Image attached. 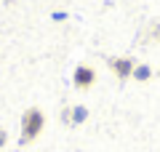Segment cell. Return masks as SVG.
<instances>
[{"mask_svg": "<svg viewBox=\"0 0 160 152\" xmlns=\"http://www.w3.org/2000/svg\"><path fill=\"white\" fill-rule=\"evenodd\" d=\"M86 118H88V109H86V107L64 109V123H69V125H80V123H86Z\"/></svg>", "mask_w": 160, "mask_h": 152, "instance_id": "obj_4", "label": "cell"}, {"mask_svg": "<svg viewBox=\"0 0 160 152\" xmlns=\"http://www.w3.org/2000/svg\"><path fill=\"white\" fill-rule=\"evenodd\" d=\"M6 144V134H3V131H0V147Z\"/></svg>", "mask_w": 160, "mask_h": 152, "instance_id": "obj_7", "label": "cell"}, {"mask_svg": "<svg viewBox=\"0 0 160 152\" xmlns=\"http://www.w3.org/2000/svg\"><path fill=\"white\" fill-rule=\"evenodd\" d=\"M72 80H75V85H78L80 91H86V88H91V85L96 83V72H93V67H88V64H80V67L75 69Z\"/></svg>", "mask_w": 160, "mask_h": 152, "instance_id": "obj_2", "label": "cell"}, {"mask_svg": "<svg viewBox=\"0 0 160 152\" xmlns=\"http://www.w3.org/2000/svg\"><path fill=\"white\" fill-rule=\"evenodd\" d=\"M133 80H139V83H144V80H149L152 78V69L147 67V64H136V67H133V75H131Z\"/></svg>", "mask_w": 160, "mask_h": 152, "instance_id": "obj_5", "label": "cell"}, {"mask_svg": "<svg viewBox=\"0 0 160 152\" xmlns=\"http://www.w3.org/2000/svg\"><path fill=\"white\" fill-rule=\"evenodd\" d=\"M149 35H152V40H158V43H160V22H155L152 27H149Z\"/></svg>", "mask_w": 160, "mask_h": 152, "instance_id": "obj_6", "label": "cell"}, {"mask_svg": "<svg viewBox=\"0 0 160 152\" xmlns=\"http://www.w3.org/2000/svg\"><path fill=\"white\" fill-rule=\"evenodd\" d=\"M43 123H46V118H43V112H40L38 107H32V109L24 112V118H22V141L24 144L32 141V139H38V134L43 131Z\"/></svg>", "mask_w": 160, "mask_h": 152, "instance_id": "obj_1", "label": "cell"}, {"mask_svg": "<svg viewBox=\"0 0 160 152\" xmlns=\"http://www.w3.org/2000/svg\"><path fill=\"white\" fill-rule=\"evenodd\" d=\"M109 67H112V72L118 75L120 80H128L133 75V59H128V56H118V59H109Z\"/></svg>", "mask_w": 160, "mask_h": 152, "instance_id": "obj_3", "label": "cell"}]
</instances>
